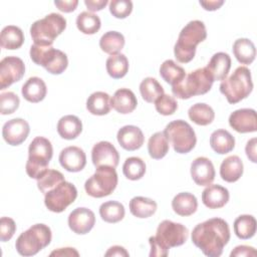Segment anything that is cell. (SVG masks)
<instances>
[{
    "mask_svg": "<svg viewBox=\"0 0 257 257\" xmlns=\"http://www.w3.org/2000/svg\"><path fill=\"white\" fill-rule=\"evenodd\" d=\"M230 240L228 223L221 218H211L196 225L192 241L206 256L219 257Z\"/></svg>",
    "mask_w": 257,
    "mask_h": 257,
    "instance_id": "cell-1",
    "label": "cell"
},
{
    "mask_svg": "<svg viewBox=\"0 0 257 257\" xmlns=\"http://www.w3.org/2000/svg\"><path fill=\"white\" fill-rule=\"evenodd\" d=\"M189 236V231L181 223H175L170 220L162 221L155 236L150 237L151 245L150 256H167L169 249L183 245Z\"/></svg>",
    "mask_w": 257,
    "mask_h": 257,
    "instance_id": "cell-2",
    "label": "cell"
},
{
    "mask_svg": "<svg viewBox=\"0 0 257 257\" xmlns=\"http://www.w3.org/2000/svg\"><path fill=\"white\" fill-rule=\"evenodd\" d=\"M207 37L206 26L201 20H192L181 30L174 46L176 59L181 63L190 62L196 54L197 45Z\"/></svg>",
    "mask_w": 257,
    "mask_h": 257,
    "instance_id": "cell-3",
    "label": "cell"
},
{
    "mask_svg": "<svg viewBox=\"0 0 257 257\" xmlns=\"http://www.w3.org/2000/svg\"><path fill=\"white\" fill-rule=\"evenodd\" d=\"M219 88L229 103L235 104L243 100L253 89L251 71L246 66L237 67L228 78L222 80Z\"/></svg>",
    "mask_w": 257,
    "mask_h": 257,
    "instance_id": "cell-4",
    "label": "cell"
},
{
    "mask_svg": "<svg viewBox=\"0 0 257 257\" xmlns=\"http://www.w3.org/2000/svg\"><path fill=\"white\" fill-rule=\"evenodd\" d=\"M66 28V19L58 13H50L36 20L30 27V35L34 44L52 46L55 38Z\"/></svg>",
    "mask_w": 257,
    "mask_h": 257,
    "instance_id": "cell-5",
    "label": "cell"
},
{
    "mask_svg": "<svg viewBox=\"0 0 257 257\" xmlns=\"http://www.w3.org/2000/svg\"><path fill=\"white\" fill-rule=\"evenodd\" d=\"M213 78L206 67L198 68L185 76V78L176 85L172 86L173 94L181 99H189L196 95L207 93L212 85Z\"/></svg>",
    "mask_w": 257,
    "mask_h": 257,
    "instance_id": "cell-6",
    "label": "cell"
},
{
    "mask_svg": "<svg viewBox=\"0 0 257 257\" xmlns=\"http://www.w3.org/2000/svg\"><path fill=\"white\" fill-rule=\"evenodd\" d=\"M50 228L45 224H35L22 232L15 242L16 251L22 256H33L51 242Z\"/></svg>",
    "mask_w": 257,
    "mask_h": 257,
    "instance_id": "cell-7",
    "label": "cell"
},
{
    "mask_svg": "<svg viewBox=\"0 0 257 257\" xmlns=\"http://www.w3.org/2000/svg\"><path fill=\"white\" fill-rule=\"evenodd\" d=\"M52 155L53 149L48 139L44 137L34 138L28 148V160L25 166L26 174L30 178L37 180L47 170Z\"/></svg>",
    "mask_w": 257,
    "mask_h": 257,
    "instance_id": "cell-8",
    "label": "cell"
},
{
    "mask_svg": "<svg viewBox=\"0 0 257 257\" xmlns=\"http://www.w3.org/2000/svg\"><path fill=\"white\" fill-rule=\"evenodd\" d=\"M29 54L35 64L43 66L51 74H61L68 65L67 55L53 46H42L33 43Z\"/></svg>",
    "mask_w": 257,
    "mask_h": 257,
    "instance_id": "cell-9",
    "label": "cell"
},
{
    "mask_svg": "<svg viewBox=\"0 0 257 257\" xmlns=\"http://www.w3.org/2000/svg\"><path fill=\"white\" fill-rule=\"evenodd\" d=\"M169 144L178 154H188L197 143V138L193 127L183 119H177L169 122L164 131Z\"/></svg>",
    "mask_w": 257,
    "mask_h": 257,
    "instance_id": "cell-10",
    "label": "cell"
},
{
    "mask_svg": "<svg viewBox=\"0 0 257 257\" xmlns=\"http://www.w3.org/2000/svg\"><path fill=\"white\" fill-rule=\"evenodd\" d=\"M117 174L115 168L101 166L84 183L86 194L93 198H102L110 195L117 186Z\"/></svg>",
    "mask_w": 257,
    "mask_h": 257,
    "instance_id": "cell-11",
    "label": "cell"
},
{
    "mask_svg": "<svg viewBox=\"0 0 257 257\" xmlns=\"http://www.w3.org/2000/svg\"><path fill=\"white\" fill-rule=\"evenodd\" d=\"M76 197L77 190L75 186L69 182L63 181L44 194V204L49 211L61 213L75 201Z\"/></svg>",
    "mask_w": 257,
    "mask_h": 257,
    "instance_id": "cell-12",
    "label": "cell"
},
{
    "mask_svg": "<svg viewBox=\"0 0 257 257\" xmlns=\"http://www.w3.org/2000/svg\"><path fill=\"white\" fill-rule=\"evenodd\" d=\"M25 72L23 60L17 56H6L0 61V89L19 81Z\"/></svg>",
    "mask_w": 257,
    "mask_h": 257,
    "instance_id": "cell-13",
    "label": "cell"
},
{
    "mask_svg": "<svg viewBox=\"0 0 257 257\" xmlns=\"http://www.w3.org/2000/svg\"><path fill=\"white\" fill-rule=\"evenodd\" d=\"M30 127L28 122L23 118H12L6 121L2 127V137L10 146L21 145L28 137Z\"/></svg>",
    "mask_w": 257,
    "mask_h": 257,
    "instance_id": "cell-14",
    "label": "cell"
},
{
    "mask_svg": "<svg viewBox=\"0 0 257 257\" xmlns=\"http://www.w3.org/2000/svg\"><path fill=\"white\" fill-rule=\"evenodd\" d=\"M91 161L95 168L101 166L116 168L119 161V155L112 144L106 141H101L93 146L91 150Z\"/></svg>",
    "mask_w": 257,
    "mask_h": 257,
    "instance_id": "cell-15",
    "label": "cell"
},
{
    "mask_svg": "<svg viewBox=\"0 0 257 257\" xmlns=\"http://www.w3.org/2000/svg\"><path fill=\"white\" fill-rule=\"evenodd\" d=\"M94 223L95 215L88 208H76L68 216V226L70 230L78 235L88 233L93 228Z\"/></svg>",
    "mask_w": 257,
    "mask_h": 257,
    "instance_id": "cell-16",
    "label": "cell"
},
{
    "mask_svg": "<svg viewBox=\"0 0 257 257\" xmlns=\"http://www.w3.org/2000/svg\"><path fill=\"white\" fill-rule=\"evenodd\" d=\"M230 126L240 134L254 133L257 131L256 111L253 108H240L229 116Z\"/></svg>",
    "mask_w": 257,
    "mask_h": 257,
    "instance_id": "cell-17",
    "label": "cell"
},
{
    "mask_svg": "<svg viewBox=\"0 0 257 257\" xmlns=\"http://www.w3.org/2000/svg\"><path fill=\"white\" fill-rule=\"evenodd\" d=\"M191 176L198 186H209L215 179L214 165L206 157H199L191 164Z\"/></svg>",
    "mask_w": 257,
    "mask_h": 257,
    "instance_id": "cell-18",
    "label": "cell"
},
{
    "mask_svg": "<svg viewBox=\"0 0 257 257\" xmlns=\"http://www.w3.org/2000/svg\"><path fill=\"white\" fill-rule=\"evenodd\" d=\"M59 163L68 172H80L86 165V156L82 149L70 146L64 148L59 154Z\"/></svg>",
    "mask_w": 257,
    "mask_h": 257,
    "instance_id": "cell-19",
    "label": "cell"
},
{
    "mask_svg": "<svg viewBox=\"0 0 257 257\" xmlns=\"http://www.w3.org/2000/svg\"><path fill=\"white\" fill-rule=\"evenodd\" d=\"M119 146L126 151L139 150L145 142L142 130L136 125H124L120 127L116 135Z\"/></svg>",
    "mask_w": 257,
    "mask_h": 257,
    "instance_id": "cell-20",
    "label": "cell"
},
{
    "mask_svg": "<svg viewBox=\"0 0 257 257\" xmlns=\"http://www.w3.org/2000/svg\"><path fill=\"white\" fill-rule=\"evenodd\" d=\"M229 191L220 185H209L202 193V202L209 209L224 207L229 201Z\"/></svg>",
    "mask_w": 257,
    "mask_h": 257,
    "instance_id": "cell-21",
    "label": "cell"
},
{
    "mask_svg": "<svg viewBox=\"0 0 257 257\" xmlns=\"http://www.w3.org/2000/svg\"><path fill=\"white\" fill-rule=\"evenodd\" d=\"M138 104L135 93L128 88L117 89L110 98L111 107L118 113L126 114L133 112Z\"/></svg>",
    "mask_w": 257,
    "mask_h": 257,
    "instance_id": "cell-22",
    "label": "cell"
},
{
    "mask_svg": "<svg viewBox=\"0 0 257 257\" xmlns=\"http://www.w3.org/2000/svg\"><path fill=\"white\" fill-rule=\"evenodd\" d=\"M206 68L214 81L224 80L231 68V57L228 53L217 52L211 57Z\"/></svg>",
    "mask_w": 257,
    "mask_h": 257,
    "instance_id": "cell-23",
    "label": "cell"
},
{
    "mask_svg": "<svg viewBox=\"0 0 257 257\" xmlns=\"http://www.w3.org/2000/svg\"><path fill=\"white\" fill-rule=\"evenodd\" d=\"M21 93L23 97L32 103H37L44 99L47 93V87L45 82L37 76L29 77L22 85Z\"/></svg>",
    "mask_w": 257,
    "mask_h": 257,
    "instance_id": "cell-24",
    "label": "cell"
},
{
    "mask_svg": "<svg viewBox=\"0 0 257 257\" xmlns=\"http://www.w3.org/2000/svg\"><path fill=\"white\" fill-rule=\"evenodd\" d=\"M243 162L238 156H229L223 160L220 166V176L228 183L237 182L243 175Z\"/></svg>",
    "mask_w": 257,
    "mask_h": 257,
    "instance_id": "cell-25",
    "label": "cell"
},
{
    "mask_svg": "<svg viewBox=\"0 0 257 257\" xmlns=\"http://www.w3.org/2000/svg\"><path fill=\"white\" fill-rule=\"evenodd\" d=\"M172 208L174 212L183 217L193 215L198 208V201L195 195L183 192L177 194L172 201Z\"/></svg>",
    "mask_w": 257,
    "mask_h": 257,
    "instance_id": "cell-26",
    "label": "cell"
},
{
    "mask_svg": "<svg viewBox=\"0 0 257 257\" xmlns=\"http://www.w3.org/2000/svg\"><path fill=\"white\" fill-rule=\"evenodd\" d=\"M81 132L82 122L76 115H64L57 122V133L64 140H74Z\"/></svg>",
    "mask_w": 257,
    "mask_h": 257,
    "instance_id": "cell-27",
    "label": "cell"
},
{
    "mask_svg": "<svg viewBox=\"0 0 257 257\" xmlns=\"http://www.w3.org/2000/svg\"><path fill=\"white\" fill-rule=\"evenodd\" d=\"M210 146L217 154L225 155L233 151L235 147V139L228 131L220 128L212 133L210 137Z\"/></svg>",
    "mask_w": 257,
    "mask_h": 257,
    "instance_id": "cell-28",
    "label": "cell"
},
{
    "mask_svg": "<svg viewBox=\"0 0 257 257\" xmlns=\"http://www.w3.org/2000/svg\"><path fill=\"white\" fill-rule=\"evenodd\" d=\"M110 96L104 91L91 93L86 100V109L94 115H104L110 111Z\"/></svg>",
    "mask_w": 257,
    "mask_h": 257,
    "instance_id": "cell-29",
    "label": "cell"
},
{
    "mask_svg": "<svg viewBox=\"0 0 257 257\" xmlns=\"http://www.w3.org/2000/svg\"><path fill=\"white\" fill-rule=\"evenodd\" d=\"M24 42L23 31L15 25L5 26L0 34V44L2 48L14 50L22 46Z\"/></svg>",
    "mask_w": 257,
    "mask_h": 257,
    "instance_id": "cell-30",
    "label": "cell"
},
{
    "mask_svg": "<svg viewBox=\"0 0 257 257\" xmlns=\"http://www.w3.org/2000/svg\"><path fill=\"white\" fill-rule=\"evenodd\" d=\"M233 54L241 64H250L256 56L254 43L248 38H239L233 43Z\"/></svg>",
    "mask_w": 257,
    "mask_h": 257,
    "instance_id": "cell-31",
    "label": "cell"
},
{
    "mask_svg": "<svg viewBox=\"0 0 257 257\" xmlns=\"http://www.w3.org/2000/svg\"><path fill=\"white\" fill-rule=\"evenodd\" d=\"M157 203L150 198L134 197L130 201V211L137 218H149L157 211Z\"/></svg>",
    "mask_w": 257,
    "mask_h": 257,
    "instance_id": "cell-32",
    "label": "cell"
},
{
    "mask_svg": "<svg viewBox=\"0 0 257 257\" xmlns=\"http://www.w3.org/2000/svg\"><path fill=\"white\" fill-rule=\"evenodd\" d=\"M160 75L166 82L173 86L181 82L187 74L182 66L178 65L172 59H167L161 64Z\"/></svg>",
    "mask_w": 257,
    "mask_h": 257,
    "instance_id": "cell-33",
    "label": "cell"
},
{
    "mask_svg": "<svg viewBox=\"0 0 257 257\" xmlns=\"http://www.w3.org/2000/svg\"><path fill=\"white\" fill-rule=\"evenodd\" d=\"M188 115L190 119L198 125H208L215 118L214 109L204 102L193 104L188 110Z\"/></svg>",
    "mask_w": 257,
    "mask_h": 257,
    "instance_id": "cell-34",
    "label": "cell"
},
{
    "mask_svg": "<svg viewBox=\"0 0 257 257\" xmlns=\"http://www.w3.org/2000/svg\"><path fill=\"white\" fill-rule=\"evenodd\" d=\"M123 46L124 37L120 32L117 31H107L99 39L100 49L109 55L119 53Z\"/></svg>",
    "mask_w": 257,
    "mask_h": 257,
    "instance_id": "cell-35",
    "label": "cell"
},
{
    "mask_svg": "<svg viewBox=\"0 0 257 257\" xmlns=\"http://www.w3.org/2000/svg\"><path fill=\"white\" fill-rule=\"evenodd\" d=\"M233 228L239 239H250L256 233V220L252 215H240L235 219Z\"/></svg>",
    "mask_w": 257,
    "mask_h": 257,
    "instance_id": "cell-36",
    "label": "cell"
},
{
    "mask_svg": "<svg viewBox=\"0 0 257 257\" xmlns=\"http://www.w3.org/2000/svg\"><path fill=\"white\" fill-rule=\"evenodd\" d=\"M169 141L164 132L155 133L149 140L148 152L152 159L161 160L169 152Z\"/></svg>",
    "mask_w": 257,
    "mask_h": 257,
    "instance_id": "cell-37",
    "label": "cell"
},
{
    "mask_svg": "<svg viewBox=\"0 0 257 257\" xmlns=\"http://www.w3.org/2000/svg\"><path fill=\"white\" fill-rule=\"evenodd\" d=\"M108 75L114 79L122 78L128 71V60L122 53L110 55L105 62Z\"/></svg>",
    "mask_w": 257,
    "mask_h": 257,
    "instance_id": "cell-38",
    "label": "cell"
},
{
    "mask_svg": "<svg viewBox=\"0 0 257 257\" xmlns=\"http://www.w3.org/2000/svg\"><path fill=\"white\" fill-rule=\"evenodd\" d=\"M125 210L121 203L117 201H107L100 205L99 215L104 222L117 223L124 217Z\"/></svg>",
    "mask_w": 257,
    "mask_h": 257,
    "instance_id": "cell-39",
    "label": "cell"
},
{
    "mask_svg": "<svg viewBox=\"0 0 257 257\" xmlns=\"http://www.w3.org/2000/svg\"><path fill=\"white\" fill-rule=\"evenodd\" d=\"M101 26L99 17L89 11H83L76 17V27L83 34L91 35L96 33Z\"/></svg>",
    "mask_w": 257,
    "mask_h": 257,
    "instance_id": "cell-40",
    "label": "cell"
},
{
    "mask_svg": "<svg viewBox=\"0 0 257 257\" xmlns=\"http://www.w3.org/2000/svg\"><path fill=\"white\" fill-rule=\"evenodd\" d=\"M140 92L145 101L152 103L164 94V88L156 78L146 77L140 84Z\"/></svg>",
    "mask_w": 257,
    "mask_h": 257,
    "instance_id": "cell-41",
    "label": "cell"
},
{
    "mask_svg": "<svg viewBox=\"0 0 257 257\" xmlns=\"http://www.w3.org/2000/svg\"><path fill=\"white\" fill-rule=\"evenodd\" d=\"M122 173L128 180H140L146 174V163L139 157H130L122 165Z\"/></svg>",
    "mask_w": 257,
    "mask_h": 257,
    "instance_id": "cell-42",
    "label": "cell"
},
{
    "mask_svg": "<svg viewBox=\"0 0 257 257\" xmlns=\"http://www.w3.org/2000/svg\"><path fill=\"white\" fill-rule=\"evenodd\" d=\"M65 181L64 176L57 170L47 169L37 179V187L41 193L46 194L61 182Z\"/></svg>",
    "mask_w": 257,
    "mask_h": 257,
    "instance_id": "cell-43",
    "label": "cell"
},
{
    "mask_svg": "<svg viewBox=\"0 0 257 257\" xmlns=\"http://www.w3.org/2000/svg\"><path fill=\"white\" fill-rule=\"evenodd\" d=\"M20 104L18 95L12 91L2 92L0 94V112L1 114H11L17 110Z\"/></svg>",
    "mask_w": 257,
    "mask_h": 257,
    "instance_id": "cell-44",
    "label": "cell"
},
{
    "mask_svg": "<svg viewBox=\"0 0 257 257\" xmlns=\"http://www.w3.org/2000/svg\"><path fill=\"white\" fill-rule=\"evenodd\" d=\"M155 107L160 114L171 115L177 110L178 102L174 96L164 93L155 101Z\"/></svg>",
    "mask_w": 257,
    "mask_h": 257,
    "instance_id": "cell-45",
    "label": "cell"
},
{
    "mask_svg": "<svg viewBox=\"0 0 257 257\" xmlns=\"http://www.w3.org/2000/svg\"><path fill=\"white\" fill-rule=\"evenodd\" d=\"M108 4L110 14L118 19L127 17L133 11V2L131 0H111Z\"/></svg>",
    "mask_w": 257,
    "mask_h": 257,
    "instance_id": "cell-46",
    "label": "cell"
},
{
    "mask_svg": "<svg viewBox=\"0 0 257 257\" xmlns=\"http://www.w3.org/2000/svg\"><path fill=\"white\" fill-rule=\"evenodd\" d=\"M16 231V224L13 219L9 217H2L0 219V240L2 242L9 241Z\"/></svg>",
    "mask_w": 257,
    "mask_h": 257,
    "instance_id": "cell-47",
    "label": "cell"
},
{
    "mask_svg": "<svg viewBox=\"0 0 257 257\" xmlns=\"http://www.w3.org/2000/svg\"><path fill=\"white\" fill-rule=\"evenodd\" d=\"M231 257H250L256 256V250L254 247L247 246V245H239L233 249L230 253Z\"/></svg>",
    "mask_w": 257,
    "mask_h": 257,
    "instance_id": "cell-48",
    "label": "cell"
},
{
    "mask_svg": "<svg viewBox=\"0 0 257 257\" xmlns=\"http://www.w3.org/2000/svg\"><path fill=\"white\" fill-rule=\"evenodd\" d=\"M54 5L58 8V10H60L61 12H65V13H69L72 12L76 9L77 5H78V1L77 0H68V1H54Z\"/></svg>",
    "mask_w": 257,
    "mask_h": 257,
    "instance_id": "cell-49",
    "label": "cell"
},
{
    "mask_svg": "<svg viewBox=\"0 0 257 257\" xmlns=\"http://www.w3.org/2000/svg\"><path fill=\"white\" fill-rule=\"evenodd\" d=\"M84 4L87 7L89 12H96L102 10L107 4V0H84Z\"/></svg>",
    "mask_w": 257,
    "mask_h": 257,
    "instance_id": "cell-50",
    "label": "cell"
},
{
    "mask_svg": "<svg viewBox=\"0 0 257 257\" xmlns=\"http://www.w3.org/2000/svg\"><path fill=\"white\" fill-rule=\"evenodd\" d=\"M256 143H257L256 138H253V139H251L250 141L247 142L246 147H245L246 156L248 157V159L252 163H256L257 162V159H256Z\"/></svg>",
    "mask_w": 257,
    "mask_h": 257,
    "instance_id": "cell-51",
    "label": "cell"
},
{
    "mask_svg": "<svg viewBox=\"0 0 257 257\" xmlns=\"http://www.w3.org/2000/svg\"><path fill=\"white\" fill-rule=\"evenodd\" d=\"M50 256H79V253L71 247H65V248H59L57 250H53L50 253Z\"/></svg>",
    "mask_w": 257,
    "mask_h": 257,
    "instance_id": "cell-52",
    "label": "cell"
},
{
    "mask_svg": "<svg viewBox=\"0 0 257 257\" xmlns=\"http://www.w3.org/2000/svg\"><path fill=\"white\" fill-rule=\"evenodd\" d=\"M200 5L207 11H215L219 9L223 4V0H213V1H200Z\"/></svg>",
    "mask_w": 257,
    "mask_h": 257,
    "instance_id": "cell-53",
    "label": "cell"
},
{
    "mask_svg": "<svg viewBox=\"0 0 257 257\" xmlns=\"http://www.w3.org/2000/svg\"><path fill=\"white\" fill-rule=\"evenodd\" d=\"M105 256H128V252L121 246L115 245L110 247L104 254Z\"/></svg>",
    "mask_w": 257,
    "mask_h": 257,
    "instance_id": "cell-54",
    "label": "cell"
}]
</instances>
